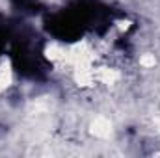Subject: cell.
Listing matches in <instances>:
<instances>
[{"label": "cell", "mask_w": 160, "mask_h": 158, "mask_svg": "<svg viewBox=\"0 0 160 158\" xmlns=\"http://www.w3.org/2000/svg\"><path fill=\"white\" fill-rule=\"evenodd\" d=\"M11 60L15 69L28 78H43V73L47 71L41 48L24 36L15 37L11 48Z\"/></svg>", "instance_id": "6da1fadb"}, {"label": "cell", "mask_w": 160, "mask_h": 158, "mask_svg": "<svg viewBox=\"0 0 160 158\" xmlns=\"http://www.w3.org/2000/svg\"><path fill=\"white\" fill-rule=\"evenodd\" d=\"M13 6L21 11H28V13H36L38 7H39V2L38 0H11Z\"/></svg>", "instance_id": "7a4b0ae2"}]
</instances>
